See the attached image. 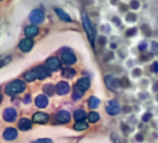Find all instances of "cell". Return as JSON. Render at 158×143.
I'll list each match as a JSON object with an SVG mask.
<instances>
[{
  "label": "cell",
  "mask_w": 158,
  "mask_h": 143,
  "mask_svg": "<svg viewBox=\"0 0 158 143\" xmlns=\"http://www.w3.org/2000/svg\"><path fill=\"white\" fill-rule=\"evenodd\" d=\"M62 75H63L64 78H73V76L75 75V72H74V69H72V68H65V69L62 72Z\"/></svg>",
  "instance_id": "cell-23"
},
{
  "label": "cell",
  "mask_w": 158,
  "mask_h": 143,
  "mask_svg": "<svg viewBox=\"0 0 158 143\" xmlns=\"http://www.w3.org/2000/svg\"><path fill=\"white\" fill-rule=\"evenodd\" d=\"M26 85L22 80H14L12 83H10L6 89H5V92L7 95H15V94H19V92H22L25 90Z\"/></svg>",
  "instance_id": "cell-1"
},
{
  "label": "cell",
  "mask_w": 158,
  "mask_h": 143,
  "mask_svg": "<svg viewBox=\"0 0 158 143\" xmlns=\"http://www.w3.org/2000/svg\"><path fill=\"white\" fill-rule=\"evenodd\" d=\"M88 118H89V122H96V121H99V118H100V116H99V113H96V112H90L89 115H88Z\"/></svg>",
  "instance_id": "cell-25"
},
{
  "label": "cell",
  "mask_w": 158,
  "mask_h": 143,
  "mask_svg": "<svg viewBox=\"0 0 158 143\" xmlns=\"http://www.w3.org/2000/svg\"><path fill=\"white\" fill-rule=\"evenodd\" d=\"M85 116H86V113H85L84 110H77V111L74 112V118H75L77 121H83V120L85 118Z\"/></svg>",
  "instance_id": "cell-20"
},
{
  "label": "cell",
  "mask_w": 158,
  "mask_h": 143,
  "mask_svg": "<svg viewBox=\"0 0 158 143\" xmlns=\"http://www.w3.org/2000/svg\"><path fill=\"white\" fill-rule=\"evenodd\" d=\"M33 143H52V141H51L49 138H41V139L35 141Z\"/></svg>",
  "instance_id": "cell-28"
},
{
  "label": "cell",
  "mask_w": 158,
  "mask_h": 143,
  "mask_svg": "<svg viewBox=\"0 0 158 143\" xmlns=\"http://www.w3.org/2000/svg\"><path fill=\"white\" fill-rule=\"evenodd\" d=\"M83 23H84V27H85V31L88 33V37L90 39V42H94V37H95V33H94V28L88 18L86 15H83Z\"/></svg>",
  "instance_id": "cell-3"
},
{
  "label": "cell",
  "mask_w": 158,
  "mask_h": 143,
  "mask_svg": "<svg viewBox=\"0 0 158 143\" xmlns=\"http://www.w3.org/2000/svg\"><path fill=\"white\" fill-rule=\"evenodd\" d=\"M36 78H37L36 70H32V72H28L25 74V80H27V81H33Z\"/></svg>",
  "instance_id": "cell-24"
},
{
  "label": "cell",
  "mask_w": 158,
  "mask_h": 143,
  "mask_svg": "<svg viewBox=\"0 0 158 143\" xmlns=\"http://www.w3.org/2000/svg\"><path fill=\"white\" fill-rule=\"evenodd\" d=\"M81 95H83V91H80L79 89H75V91H74V94H73V99H74V100L80 99V97H81Z\"/></svg>",
  "instance_id": "cell-27"
},
{
  "label": "cell",
  "mask_w": 158,
  "mask_h": 143,
  "mask_svg": "<svg viewBox=\"0 0 158 143\" xmlns=\"http://www.w3.org/2000/svg\"><path fill=\"white\" fill-rule=\"evenodd\" d=\"M33 46V42L31 38H25L20 42V49L23 51V52H28Z\"/></svg>",
  "instance_id": "cell-14"
},
{
  "label": "cell",
  "mask_w": 158,
  "mask_h": 143,
  "mask_svg": "<svg viewBox=\"0 0 158 143\" xmlns=\"http://www.w3.org/2000/svg\"><path fill=\"white\" fill-rule=\"evenodd\" d=\"M151 70H152V72H154V73H157V72H158V62H154V63L152 64Z\"/></svg>",
  "instance_id": "cell-31"
},
{
  "label": "cell",
  "mask_w": 158,
  "mask_h": 143,
  "mask_svg": "<svg viewBox=\"0 0 158 143\" xmlns=\"http://www.w3.org/2000/svg\"><path fill=\"white\" fill-rule=\"evenodd\" d=\"M2 136H4V138L6 141H14L17 137V131L15 128H6L4 131V134Z\"/></svg>",
  "instance_id": "cell-12"
},
{
  "label": "cell",
  "mask_w": 158,
  "mask_h": 143,
  "mask_svg": "<svg viewBox=\"0 0 158 143\" xmlns=\"http://www.w3.org/2000/svg\"><path fill=\"white\" fill-rule=\"evenodd\" d=\"M43 20H44V14H43V11L40 10V9H36V10H33V11L30 14V21H31L33 25H40V23L43 22Z\"/></svg>",
  "instance_id": "cell-2"
},
{
  "label": "cell",
  "mask_w": 158,
  "mask_h": 143,
  "mask_svg": "<svg viewBox=\"0 0 158 143\" xmlns=\"http://www.w3.org/2000/svg\"><path fill=\"white\" fill-rule=\"evenodd\" d=\"M31 126H32V123H31V121L27 120V118H21L20 122H19V128L22 129V131H27V129H30Z\"/></svg>",
  "instance_id": "cell-17"
},
{
  "label": "cell",
  "mask_w": 158,
  "mask_h": 143,
  "mask_svg": "<svg viewBox=\"0 0 158 143\" xmlns=\"http://www.w3.org/2000/svg\"><path fill=\"white\" fill-rule=\"evenodd\" d=\"M131 7H132V9H138V7H139V2H138L137 0H132V1H131Z\"/></svg>",
  "instance_id": "cell-30"
},
{
  "label": "cell",
  "mask_w": 158,
  "mask_h": 143,
  "mask_svg": "<svg viewBox=\"0 0 158 143\" xmlns=\"http://www.w3.org/2000/svg\"><path fill=\"white\" fill-rule=\"evenodd\" d=\"M146 46H147V43H146V42L141 43V44H139V49H141V51H142V49L144 51V49H146Z\"/></svg>",
  "instance_id": "cell-34"
},
{
  "label": "cell",
  "mask_w": 158,
  "mask_h": 143,
  "mask_svg": "<svg viewBox=\"0 0 158 143\" xmlns=\"http://www.w3.org/2000/svg\"><path fill=\"white\" fill-rule=\"evenodd\" d=\"M35 70H36V73H37V78H38V79H44V78L49 76V73H51V70H49L47 67H43V65L37 67Z\"/></svg>",
  "instance_id": "cell-8"
},
{
  "label": "cell",
  "mask_w": 158,
  "mask_h": 143,
  "mask_svg": "<svg viewBox=\"0 0 158 143\" xmlns=\"http://www.w3.org/2000/svg\"><path fill=\"white\" fill-rule=\"evenodd\" d=\"M2 116H4V120H5V121H7V122H12V121H15L17 113H16L15 108H12V107H7V108L4 111Z\"/></svg>",
  "instance_id": "cell-6"
},
{
  "label": "cell",
  "mask_w": 158,
  "mask_h": 143,
  "mask_svg": "<svg viewBox=\"0 0 158 143\" xmlns=\"http://www.w3.org/2000/svg\"><path fill=\"white\" fill-rule=\"evenodd\" d=\"M43 90H44V92L48 94V95H53V92H54V88H53L52 85H44V86H43Z\"/></svg>",
  "instance_id": "cell-26"
},
{
  "label": "cell",
  "mask_w": 158,
  "mask_h": 143,
  "mask_svg": "<svg viewBox=\"0 0 158 143\" xmlns=\"http://www.w3.org/2000/svg\"><path fill=\"white\" fill-rule=\"evenodd\" d=\"M135 33H136V28H131V30H128V31L126 32V36L130 37L131 35H135Z\"/></svg>",
  "instance_id": "cell-32"
},
{
  "label": "cell",
  "mask_w": 158,
  "mask_h": 143,
  "mask_svg": "<svg viewBox=\"0 0 158 143\" xmlns=\"http://www.w3.org/2000/svg\"><path fill=\"white\" fill-rule=\"evenodd\" d=\"M86 128H88V123L84 121H77V123L74 125V129H77V131H83Z\"/></svg>",
  "instance_id": "cell-22"
},
{
  "label": "cell",
  "mask_w": 158,
  "mask_h": 143,
  "mask_svg": "<svg viewBox=\"0 0 158 143\" xmlns=\"http://www.w3.org/2000/svg\"><path fill=\"white\" fill-rule=\"evenodd\" d=\"M35 102H36V106H37L38 108H43V107L47 106V104H48V99H47L46 95H38V96L36 97Z\"/></svg>",
  "instance_id": "cell-16"
},
{
  "label": "cell",
  "mask_w": 158,
  "mask_h": 143,
  "mask_svg": "<svg viewBox=\"0 0 158 143\" xmlns=\"http://www.w3.org/2000/svg\"><path fill=\"white\" fill-rule=\"evenodd\" d=\"M57 120H58L60 123H67V122H69V120H70V113H69L68 111L62 110V111H59V112L57 113Z\"/></svg>",
  "instance_id": "cell-15"
},
{
  "label": "cell",
  "mask_w": 158,
  "mask_h": 143,
  "mask_svg": "<svg viewBox=\"0 0 158 143\" xmlns=\"http://www.w3.org/2000/svg\"><path fill=\"white\" fill-rule=\"evenodd\" d=\"M48 120H49L48 115H46L43 112H37L33 115V122H36V123H46V122H48Z\"/></svg>",
  "instance_id": "cell-13"
},
{
  "label": "cell",
  "mask_w": 158,
  "mask_h": 143,
  "mask_svg": "<svg viewBox=\"0 0 158 143\" xmlns=\"http://www.w3.org/2000/svg\"><path fill=\"white\" fill-rule=\"evenodd\" d=\"M149 116H151L149 113H146V115H144V117H143L142 120H143V121H148V120H149Z\"/></svg>",
  "instance_id": "cell-35"
},
{
  "label": "cell",
  "mask_w": 158,
  "mask_h": 143,
  "mask_svg": "<svg viewBox=\"0 0 158 143\" xmlns=\"http://www.w3.org/2000/svg\"><path fill=\"white\" fill-rule=\"evenodd\" d=\"M127 20H128V21H135V20H136V16L132 15V14H130V15L127 16Z\"/></svg>",
  "instance_id": "cell-33"
},
{
  "label": "cell",
  "mask_w": 158,
  "mask_h": 143,
  "mask_svg": "<svg viewBox=\"0 0 158 143\" xmlns=\"http://www.w3.org/2000/svg\"><path fill=\"white\" fill-rule=\"evenodd\" d=\"M105 83H106V85H107L110 89H117V88L120 86V81H118L116 78H114L112 75H107V76L105 78Z\"/></svg>",
  "instance_id": "cell-10"
},
{
  "label": "cell",
  "mask_w": 158,
  "mask_h": 143,
  "mask_svg": "<svg viewBox=\"0 0 158 143\" xmlns=\"http://www.w3.org/2000/svg\"><path fill=\"white\" fill-rule=\"evenodd\" d=\"M69 90H70V86H69V84L65 83V81H59V83L57 84V86H56V91H57L59 95H65V94L69 92Z\"/></svg>",
  "instance_id": "cell-7"
},
{
  "label": "cell",
  "mask_w": 158,
  "mask_h": 143,
  "mask_svg": "<svg viewBox=\"0 0 158 143\" xmlns=\"http://www.w3.org/2000/svg\"><path fill=\"white\" fill-rule=\"evenodd\" d=\"M46 65H47V68H48L49 70H57V69L59 68L60 63H59L58 58H56V57H52V58L47 59V62H46Z\"/></svg>",
  "instance_id": "cell-9"
},
{
  "label": "cell",
  "mask_w": 158,
  "mask_h": 143,
  "mask_svg": "<svg viewBox=\"0 0 158 143\" xmlns=\"http://www.w3.org/2000/svg\"><path fill=\"white\" fill-rule=\"evenodd\" d=\"M56 14L59 16V18H62L63 21H70V17H69V15H67L63 10H60V9H56Z\"/></svg>",
  "instance_id": "cell-21"
},
{
  "label": "cell",
  "mask_w": 158,
  "mask_h": 143,
  "mask_svg": "<svg viewBox=\"0 0 158 143\" xmlns=\"http://www.w3.org/2000/svg\"><path fill=\"white\" fill-rule=\"evenodd\" d=\"M156 90H158V83H156V88H154Z\"/></svg>",
  "instance_id": "cell-36"
},
{
  "label": "cell",
  "mask_w": 158,
  "mask_h": 143,
  "mask_svg": "<svg viewBox=\"0 0 158 143\" xmlns=\"http://www.w3.org/2000/svg\"><path fill=\"white\" fill-rule=\"evenodd\" d=\"M90 88V79L89 78H86V76H83V78H80L78 81H77V89H79L80 91H85V90H88Z\"/></svg>",
  "instance_id": "cell-5"
},
{
  "label": "cell",
  "mask_w": 158,
  "mask_h": 143,
  "mask_svg": "<svg viewBox=\"0 0 158 143\" xmlns=\"http://www.w3.org/2000/svg\"><path fill=\"white\" fill-rule=\"evenodd\" d=\"M99 105H100V100H99L98 97L91 96V97L89 99V107H91V108H96V107H99Z\"/></svg>",
  "instance_id": "cell-19"
},
{
  "label": "cell",
  "mask_w": 158,
  "mask_h": 143,
  "mask_svg": "<svg viewBox=\"0 0 158 143\" xmlns=\"http://www.w3.org/2000/svg\"><path fill=\"white\" fill-rule=\"evenodd\" d=\"M152 52H153L154 54L158 53V43H157V42H152Z\"/></svg>",
  "instance_id": "cell-29"
},
{
  "label": "cell",
  "mask_w": 158,
  "mask_h": 143,
  "mask_svg": "<svg viewBox=\"0 0 158 143\" xmlns=\"http://www.w3.org/2000/svg\"><path fill=\"white\" fill-rule=\"evenodd\" d=\"M25 33H26L27 37H33V36H36L38 33V28L36 26H33V25L32 26H28V27H26Z\"/></svg>",
  "instance_id": "cell-18"
},
{
  "label": "cell",
  "mask_w": 158,
  "mask_h": 143,
  "mask_svg": "<svg viewBox=\"0 0 158 143\" xmlns=\"http://www.w3.org/2000/svg\"><path fill=\"white\" fill-rule=\"evenodd\" d=\"M106 111L110 115H117L120 112V105H118V102L116 100L109 101L107 105H106Z\"/></svg>",
  "instance_id": "cell-4"
},
{
  "label": "cell",
  "mask_w": 158,
  "mask_h": 143,
  "mask_svg": "<svg viewBox=\"0 0 158 143\" xmlns=\"http://www.w3.org/2000/svg\"><path fill=\"white\" fill-rule=\"evenodd\" d=\"M75 60H77V58L72 52H64L62 54V62L65 64H73V63H75Z\"/></svg>",
  "instance_id": "cell-11"
}]
</instances>
